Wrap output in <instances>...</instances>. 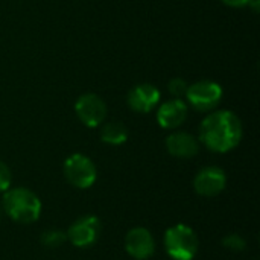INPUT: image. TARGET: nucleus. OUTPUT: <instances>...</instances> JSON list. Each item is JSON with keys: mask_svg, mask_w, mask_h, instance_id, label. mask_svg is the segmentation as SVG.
Segmentation results:
<instances>
[{"mask_svg": "<svg viewBox=\"0 0 260 260\" xmlns=\"http://www.w3.org/2000/svg\"><path fill=\"white\" fill-rule=\"evenodd\" d=\"M242 139V123L239 117L221 110L209 114L200 125V140L213 152H229Z\"/></svg>", "mask_w": 260, "mask_h": 260, "instance_id": "obj_1", "label": "nucleus"}, {"mask_svg": "<svg viewBox=\"0 0 260 260\" xmlns=\"http://www.w3.org/2000/svg\"><path fill=\"white\" fill-rule=\"evenodd\" d=\"M3 193V207L11 219L20 224H32L40 218L41 201L32 190L15 187Z\"/></svg>", "mask_w": 260, "mask_h": 260, "instance_id": "obj_2", "label": "nucleus"}, {"mask_svg": "<svg viewBox=\"0 0 260 260\" xmlns=\"http://www.w3.org/2000/svg\"><path fill=\"white\" fill-rule=\"evenodd\" d=\"M165 248L171 259L193 260L200 248L198 236L186 224L172 225L166 230Z\"/></svg>", "mask_w": 260, "mask_h": 260, "instance_id": "obj_3", "label": "nucleus"}, {"mask_svg": "<svg viewBox=\"0 0 260 260\" xmlns=\"http://www.w3.org/2000/svg\"><path fill=\"white\" fill-rule=\"evenodd\" d=\"M64 175L73 187L88 189L94 184L98 171L94 163L87 155L72 154L64 161Z\"/></svg>", "mask_w": 260, "mask_h": 260, "instance_id": "obj_4", "label": "nucleus"}, {"mask_svg": "<svg viewBox=\"0 0 260 260\" xmlns=\"http://www.w3.org/2000/svg\"><path fill=\"white\" fill-rule=\"evenodd\" d=\"M187 101L198 111H210L216 108L222 98V88L213 81H200L187 87Z\"/></svg>", "mask_w": 260, "mask_h": 260, "instance_id": "obj_5", "label": "nucleus"}, {"mask_svg": "<svg viewBox=\"0 0 260 260\" xmlns=\"http://www.w3.org/2000/svg\"><path fill=\"white\" fill-rule=\"evenodd\" d=\"M101 221L94 215H85L76 219L67 232V239L78 248L93 245L101 235Z\"/></svg>", "mask_w": 260, "mask_h": 260, "instance_id": "obj_6", "label": "nucleus"}, {"mask_svg": "<svg viewBox=\"0 0 260 260\" xmlns=\"http://www.w3.org/2000/svg\"><path fill=\"white\" fill-rule=\"evenodd\" d=\"M75 111L85 126L96 128L104 122L107 116V105L99 96L93 93H87L76 101Z\"/></svg>", "mask_w": 260, "mask_h": 260, "instance_id": "obj_7", "label": "nucleus"}, {"mask_svg": "<svg viewBox=\"0 0 260 260\" xmlns=\"http://www.w3.org/2000/svg\"><path fill=\"white\" fill-rule=\"evenodd\" d=\"M225 184L227 175L218 166L203 168L193 180L195 192L201 197H216L225 189Z\"/></svg>", "mask_w": 260, "mask_h": 260, "instance_id": "obj_8", "label": "nucleus"}, {"mask_svg": "<svg viewBox=\"0 0 260 260\" xmlns=\"http://www.w3.org/2000/svg\"><path fill=\"white\" fill-rule=\"evenodd\" d=\"M125 250L134 259L146 260L155 251V241L149 230L136 227L129 230L125 238Z\"/></svg>", "mask_w": 260, "mask_h": 260, "instance_id": "obj_9", "label": "nucleus"}, {"mask_svg": "<svg viewBox=\"0 0 260 260\" xmlns=\"http://www.w3.org/2000/svg\"><path fill=\"white\" fill-rule=\"evenodd\" d=\"M160 102V91L151 84L136 85L128 93V105L137 113H149Z\"/></svg>", "mask_w": 260, "mask_h": 260, "instance_id": "obj_10", "label": "nucleus"}, {"mask_svg": "<svg viewBox=\"0 0 260 260\" xmlns=\"http://www.w3.org/2000/svg\"><path fill=\"white\" fill-rule=\"evenodd\" d=\"M187 117V105L181 99H172L160 105L157 111V122L161 128L174 129L180 126Z\"/></svg>", "mask_w": 260, "mask_h": 260, "instance_id": "obj_11", "label": "nucleus"}, {"mask_svg": "<svg viewBox=\"0 0 260 260\" xmlns=\"http://www.w3.org/2000/svg\"><path fill=\"white\" fill-rule=\"evenodd\" d=\"M166 148L171 155L178 158H192L198 154V140L187 133H174L166 139Z\"/></svg>", "mask_w": 260, "mask_h": 260, "instance_id": "obj_12", "label": "nucleus"}, {"mask_svg": "<svg viewBox=\"0 0 260 260\" xmlns=\"http://www.w3.org/2000/svg\"><path fill=\"white\" fill-rule=\"evenodd\" d=\"M101 139L108 145H122L128 139V128L120 122L105 123L101 129Z\"/></svg>", "mask_w": 260, "mask_h": 260, "instance_id": "obj_13", "label": "nucleus"}, {"mask_svg": "<svg viewBox=\"0 0 260 260\" xmlns=\"http://www.w3.org/2000/svg\"><path fill=\"white\" fill-rule=\"evenodd\" d=\"M66 239H67L66 233L59 230H47L40 236V242L47 248H58L66 242Z\"/></svg>", "mask_w": 260, "mask_h": 260, "instance_id": "obj_14", "label": "nucleus"}, {"mask_svg": "<svg viewBox=\"0 0 260 260\" xmlns=\"http://www.w3.org/2000/svg\"><path fill=\"white\" fill-rule=\"evenodd\" d=\"M222 245L225 248H229L230 251H244L245 247H247V242H245V239L241 235L233 233V235H227L222 239Z\"/></svg>", "mask_w": 260, "mask_h": 260, "instance_id": "obj_15", "label": "nucleus"}, {"mask_svg": "<svg viewBox=\"0 0 260 260\" xmlns=\"http://www.w3.org/2000/svg\"><path fill=\"white\" fill-rule=\"evenodd\" d=\"M169 91L172 96H175V99H180L183 96H186L187 91V84L181 79V78H175L169 82Z\"/></svg>", "mask_w": 260, "mask_h": 260, "instance_id": "obj_16", "label": "nucleus"}, {"mask_svg": "<svg viewBox=\"0 0 260 260\" xmlns=\"http://www.w3.org/2000/svg\"><path fill=\"white\" fill-rule=\"evenodd\" d=\"M11 181H12V177H11L9 168L3 161H0V192H6L11 186Z\"/></svg>", "mask_w": 260, "mask_h": 260, "instance_id": "obj_17", "label": "nucleus"}, {"mask_svg": "<svg viewBox=\"0 0 260 260\" xmlns=\"http://www.w3.org/2000/svg\"><path fill=\"white\" fill-rule=\"evenodd\" d=\"M222 2L229 6H233V8H242V6L251 3V0H222Z\"/></svg>", "mask_w": 260, "mask_h": 260, "instance_id": "obj_18", "label": "nucleus"}]
</instances>
